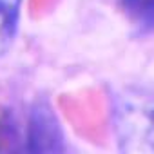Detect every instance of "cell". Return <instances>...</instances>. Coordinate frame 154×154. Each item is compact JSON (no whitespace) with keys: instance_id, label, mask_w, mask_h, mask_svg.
I'll list each match as a JSON object with an SVG mask.
<instances>
[{"instance_id":"6da1fadb","label":"cell","mask_w":154,"mask_h":154,"mask_svg":"<svg viewBox=\"0 0 154 154\" xmlns=\"http://www.w3.org/2000/svg\"><path fill=\"white\" fill-rule=\"evenodd\" d=\"M112 127L120 150L154 154V87L134 85L120 91L114 96Z\"/></svg>"},{"instance_id":"7a4b0ae2","label":"cell","mask_w":154,"mask_h":154,"mask_svg":"<svg viewBox=\"0 0 154 154\" xmlns=\"http://www.w3.org/2000/svg\"><path fill=\"white\" fill-rule=\"evenodd\" d=\"M127 20L140 31H154V0H120Z\"/></svg>"},{"instance_id":"3957f363","label":"cell","mask_w":154,"mask_h":154,"mask_svg":"<svg viewBox=\"0 0 154 154\" xmlns=\"http://www.w3.org/2000/svg\"><path fill=\"white\" fill-rule=\"evenodd\" d=\"M20 0H0V56H2L15 36L18 20Z\"/></svg>"}]
</instances>
